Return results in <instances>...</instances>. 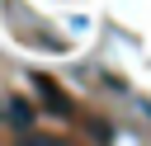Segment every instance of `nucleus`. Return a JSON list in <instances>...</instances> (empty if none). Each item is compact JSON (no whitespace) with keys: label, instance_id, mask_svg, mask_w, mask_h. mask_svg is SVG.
I'll list each match as a JSON object with an SVG mask.
<instances>
[{"label":"nucleus","instance_id":"f257e3e1","mask_svg":"<svg viewBox=\"0 0 151 146\" xmlns=\"http://www.w3.org/2000/svg\"><path fill=\"white\" fill-rule=\"evenodd\" d=\"M28 118H33V108H28L24 99H9V122H19V127H24Z\"/></svg>","mask_w":151,"mask_h":146}]
</instances>
